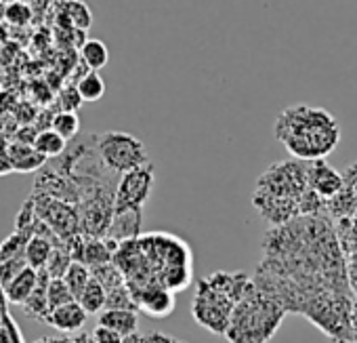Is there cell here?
<instances>
[{
    "label": "cell",
    "instance_id": "ba28073f",
    "mask_svg": "<svg viewBox=\"0 0 357 343\" xmlns=\"http://www.w3.org/2000/svg\"><path fill=\"white\" fill-rule=\"evenodd\" d=\"M307 188L319 198L330 200L344 188V177L324 158L307 162Z\"/></svg>",
    "mask_w": 357,
    "mask_h": 343
},
{
    "label": "cell",
    "instance_id": "5bb4252c",
    "mask_svg": "<svg viewBox=\"0 0 357 343\" xmlns=\"http://www.w3.org/2000/svg\"><path fill=\"white\" fill-rule=\"evenodd\" d=\"M99 324L116 330L120 337H128V335L137 333V326H139L137 309H124V307L103 309L99 314Z\"/></svg>",
    "mask_w": 357,
    "mask_h": 343
},
{
    "label": "cell",
    "instance_id": "4dcf8cb0",
    "mask_svg": "<svg viewBox=\"0 0 357 343\" xmlns=\"http://www.w3.org/2000/svg\"><path fill=\"white\" fill-rule=\"evenodd\" d=\"M93 341H95V343H122V337H120L116 330L97 324V328H95V333H93Z\"/></svg>",
    "mask_w": 357,
    "mask_h": 343
},
{
    "label": "cell",
    "instance_id": "5b68a950",
    "mask_svg": "<svg viewBox=\"0 0 357 343\" xmlns=\"http://www.w3.org/2000/svg\"><path fill=\"white\" fill-rule=\"evenodd\" d=\"M234 305L236 303L227 295H223L221 291L211 286L208 280L204 278V280L198 282L192 314H194V318H196V322L200 326L208 328L215 335H225V330L229 326Z\"/></svg>",
    "mask_w": 357,
    "mask_h": 343
},
{
    "label": "cell",
    "instance_id": "836d02e7",
    "mask_svg": "<svg viewBox=\"0 0 357 343\" xmlns=\"http://www.w3.org/2000/svg\"><path fill=\"white\" fill-rule=\"evenodd\" d=\"M11 3H17V0H0V5H5V7L11 5Z\"/></svg>",
    "mask_w": 357,
    "mask_h": 343
},
{
    "label": "cell",
    "instance_id": "d6986e66",
    "mask_svg": "<svg viewBox=\"0 0 357 343\" xmlns=\"http://www.w3.org/2000/svg\"><path fill=\"white\" fill-rule=\"evenodd\" d=\"M32 145H34V149H36L40 156H45V158L49 160V158L61 156V154L66 152V147H68V141H66L61 135H57L53 129H45V131H40V133L34 135Z\"/></svg>",
    "mask_w": 357,
    "mask_h": 343
},
{
    "label": "cell",
    "instance_id": "8992f818",
    "mask_svg": "<svg viewBox=\"0 0 357 343\" xmlns=\"http://www.w3.org/2000/svg\"><path fill=\"white\" fill-rule=\"evenodd\" d=\"M153 164L145 162L137 168H130L120 175L114 192V213L122 211H143L145 203L153 190Z\"/></svg>",
    "mask_w": 357,
    "mask_h": 343
},
{
    "label": "cell",
    "instance_id": "6da1fadb",
    "mask_svg": "<svg viewBox=\"0 0 357 343\" xmlns=\"http://www.w3.org/2000/svg\"><path fill=\"white\" fill-rule=\"evenodd\" d=\"M275 137L296 160L309 162L334 152L340 131L330 112L311 105H292L278 116Z\"/></svg>",
    "mask_w": 357,
    "mask_h": 343
},
{
    "label": "cell",
    "instance_id": "f1b7e54d",
    "mask_svg": "<svg viewBox=\"0 0 357 343\" xmlns=\"http://www.w3.org/2000/svg\"><path fill=\"white\" fill-rule=\"evenodd\" d=\"M26 265H28L26 257H13V259H7V261H0V286L5 289Z\"/></svg>",
    "mask_w": 357,
    "mask_h": 343
},
{
    "label": "cell",
    "instance_id": "e0dca14e",
    "mask_svg": "<svg viewBox=\"0 0 357 343\" xmlns=\"http://www.w3.org/2000/svg\"><path fill=\"white\" fill-rule=\"evenodd\" d=\"M49 276L45 270H38V282H36V289L32 291V295L26 299V303L22 305L24 307V314L28 318H36V320H43L47 318L49 314V305H47V284H49Z\"/></svg>",
    "mask_w": 357,
    "mask_h": 343
},
{
    "label": "cell",
    "instance_id": "44dd1931",
    "mask_svg": "<svg viewBox=\"0 0 357 343\" xmlns=\"http://www.w3.org/2000/svg\"><path fill=\"white\" fill-rule=\"evenodd\" d=\"M76 301L82 305V309H84L89 316H91V314H101L103 307H105V289L101 286L99 280H95V278L91 276L89 284L84 286V291L78 295Z\"/></svg>",
    "mask_w": 357,
    "mask_h": 343
},
{
    "label": "cell",
    "instance_id": "2e32d148",
    "mask_svg": "<svg viewBox=\"0 0 357 343\" xmlns=\"http://www.w3.org/2000/svg\"><path fill=\"white\" fill-rule=\"evenodd\" d=\"M55 7L59 9V15H63L68 20L70 28L84 32L93 26V13H91L89 5L82 3V0H57Z\"/></svg>",
    "mask_w": 357,
    "mask_h": 343
},
{
    "label": "cell",
    "instance_id": "f546056e",
    "mask_svg": "<svg viewBox=\"0 0 357 343\" xmlns=\"http://www.w3.org/2000/svg\"><path fill=\"white\" fill-rule=\"evenodd\" d=\"M82 103H84V101H82V97L78 95L76 87H66V89L61 91V95H59V105H61L63 112H76Z\"/></svg>",
    "mask_w": 357,
    "mask_h": 343
},
{
    "label": "cell",
    "instance_id": "83f0119b",
    "mask_svg": "<svg viewBox=\"0 0 357 343\" xmlns=\"http://www.w3.org/2000/svg\"><path fill=\"white\" fill-rule=\"evenodd\" d=\"M72 263V257L66 249H53L51 251V257L45 265V272L49 278H61L68 270V265Z\"/></svg>",
    "mask_w": 357,
    "mask_h": 343
},
{
    "label": "cell",
    "instance_id": "7a4b0ae2",
    "mask_svg": "<svg viewBox=\"0 0 357 343\" xmlns=\"http://www.w3.org/2000/svg\"><path fill=\"white\" fill-rule=\"evenodd\" d=\"M286 309L257 286L234 305L225 337L231 343H267L282 324Z\"/></svg>",
    "mask_w": 357,
    "mask_h": 343
},
{
    "label": "cell",
    "instance_id": "30bf717a",
    "mask_svg": "<svg viewBox=\"0 0 357 343\" xmlns=\"http://www.w3.org/2000/svg\"><path fill=\"white\" fill-rule=\"evenodd\" d=\"M89 314L82 309V305L78 301H70L66 305H59L55 309H51L45 318V322L61 333H76L86 324Z\"/></svg>",
    "mask_w": 357,
    "mask_h": 343
},
{
    "label": "cell",
    "instance_id": "277c9868",
    "mask_svg": "<svg viewBox=\"0 0 357 343\" xmlns=\"http://www.w3.org/2000/svg\"><path fill=\"white\" fill-rule=\"evenodd\" d=\"M307 190V162L284 160L271 164L257 182L259 194L298 203L301 194Z\"/></svg>",
    "mask_w": 357,
    "mask_h": 343
},
{
    "label": "cell",
    "instance_id": "3957f363",
    "mask_svg": "<svg viewBox=\"0 0 357 343\" xmlns=\"http://www.w3.org/2000/svg\"><path fill=\"white\" fill-rule=\"evenodd\" d=\"M95 147L103 166L118 175L149 162L143 141L124 131H107L97 135Z\"/></svg>",
    "mask_w": 357,
    "mask_h": 343
},
{
    "label": "cell",
    "instance_id": "d4e9b609",
    "mask_svg": "<svg viewBox=\"0 0 357 343\" xmlns=\"http://www.w3.org/2000/svg\"><path fill=\"white\" fill-rule=\"evenodd\" d=\"M70 301H76V299L70 293L68 284L63 282V278H51L49 284H47V305H49V312L59 307V305H66Z\"/></svg>",
    "mask_w": 357,
    "mask_h": 343
},
{
    "label": "cell",
    "instance_id": "e575fe53",
    "mask_svg": "<svg viewBox=\"0 0 357 343\" xmlns=\"http://www.w3.org/2000/svg\"><path fill=\"white\" fill-rule=\"evenodd\" d=\"M24 3H36V0H24Z\"/></svg>",
    "mask_w": 357,
    "mask_h": 343
},
{
    "label": "cell",
    "instance_id": "4316f807",
    "mask_svg": "<svg viewBox=\"0 0 357 343\" xmlns=\"http://www.w3.org/2000/svg\"><path fill=\"white\" fill-rule=\"evenodd\" d=\"M5 20L13 26H28L34 20V9L30 7V3L17 0V3L5 7Z\"/></svg>",
    "mask_w": 357,
    "mask_h": 343
},
{
    "label": "cell",
    "instance_id": "4fadbf2b",
    "mask_svg": "<svg viewBox=\"0 0 357 343\" xmlns=\"http://www.w3.org/2000/svg\"><path fill=\"white\" fill-rule=\"evenodd\" d=\"M141 213L143 211H122V213H114L105 236L112 238V240H116V242H124V240L137 238L139 228H141Z\"/></svg>",
    "mask_w": 357,
    "mask_h": 343
},
{
    "label": "cell",
    "instance_id": "1f68e13d",
    "mask_svg": "<svg viewBox=\"0 0 357 343\" xmlns=\"http://www.w3.org/2000/svg\"><path fill=\"white\" fill-rule=\"evenodd\" d=\"M141 343H174V339L164 333H149V335L141 337Z\"/></svg>",
    "mask_w": 357,
    "mask_h": 343
},
{
    "label": "cell",
    "instance_id": "52a82bcc",
    "mask_svg": "<svg viewBox=\"0 0 357 343\" xmlns=\"http://www.w3.org/2000/svg\"><path fill=\"white\" fill-rule=\"evenodd\" d=\"M30 200L34 205L36 217L51 228V232L63 242V247H66V240L80 234V217H78L76 205L47 196V194H36V192L30 196Z\"/></svg>",
    "mask_w": 357,
    "mask_h": 343
},
{
    "label": "cell",
    "instance_id": "603a6c76",
    "mask_svg": "<svg viewBox=\"0 0 357 343\" xmlns=\"http://www.w3.org/2000/svg\"><path fill=\"white\" fill-rule=\"evenodd\" d=\"M61 278H63V282L68 284L70 293L74 295V299H78V295L84 291V286H86L89 280H91V270H89L84 263H80V261H72Z\"/></svg>",
    "mask_w": 357,
    "mask_h": 343
},
{
    "label": "cell",
    "instance_id": "8fae6325",
    "mask_svg": "<svg viewBox=\"0 0 357 343\" xmlns=\"http://www.w3.org/2000/svg\"><path fill=\"white\" fill-rule=\"evenodd\" d=\"M118 245L120 242H116V240H112L107 236L105 238H84L82 249H80L76 261L84 263L89 270L99 268V265H105V263H112Z\"/></svg>",
    "mask_w": 357,
    "mask_h": 343
},
{
    "label": "cell",
    "instance_id": "ac0fdd59",
    "mask_svg": "<svg viewBox=\"0 0 357 343\" xmlns=\"http://www.w3.org/2000/svg\"><path fill=\"white\" fill-rule=\"evenodd\" d=\"M80 57L82 61L86 64L89 70L97 72V70H103L107 64H109V49L103 41H97V38H89L80 45Z\"/></svg>",
    "mask_w": 357,
    "mask_h": 343
},
{
    "label": "cell",
    "instance_id": "7402d4cb",
    "mask_svg": "<svg viewBox=\"0 0 357 343\" xmlns=\"http://www.w3.org/2000/svg\"><path fill=\"white\" fill-rule=\"evenodd\" d=\"M76 91L82 97V101H99L105 95V80L97 72H86L76 82Z\"/></svg>",
    "mask_w": 357,
    "mask_h": 343
},
{
    "label": "cell",
    "instance_id": "d590c367",
    "mask_svg": "<svg viewBox=\"0 0 357 343\" xmlns=\"http://www.w3.org/2000/svg\"><path fill=\"white\" fill-rule=\"evenodd\" d=\"M174 343H185V341H174Z\"/></svg>",
    "mask_w": 357,
    "mask_h": 343
},
{
    "label": "cell",
    "instance_id": "484cf974",
    "mask_svg": "<svg viewBox=\"0 0 357 343\" xmlns=\"http://www.w3.org/2000/svg\"><path fill=\"white\" fill-rule=\"evenodd\" d=\"M28 240H30V234L15 230L3 245H0V261H7L13 257H26L24 251H26Z\"/></svg>",
    "mask_w": 357,
    "mask_h": 343
},
{
    "label": "cell",
    "instance_id": "d6a6232c",
    "mask_svg": "<svg viewBox=\"0 0 357 343\" xmlns=\"http://www.w3.org/2000/svg\"><path fill=\"white\" fill-rule=\"evenodd\" d=\"M122 343H141V337L137 333H132L128 337H122Z\"/></svg>",
    "mask_w": 357,
    "mask_h": 343
},
{
    "label": "cell",
    "instance_id": "9c48e42d",
    "mask_svg": "<svg viewBox=\"0 0 357 343\" xmlns=\"http://www.w3.org/2000/svg\"><path fill=\"white\" fill-rule=\"evenodd\" d=\"M137 309H143L151 318H164L174 309V295L160 282L143 284L135 291H130Z\"/></svg>",
    "mask_w": 357,
    "mask_h": 343
},
{
    "label": "cell",
    "instance_id": "7c38bea8",
    "mask_svg": "<svg viewBox=\"0 0 357 343\" xmlns=\"http://www.w3.org/2000/svg\"><path fill=\"white\" fill-rule=\"evenodd\" d=\"M7 158L13 170H20V173H34V170H40L47 164V158L40 156L32 143H13L7 149Z\"/></svg>",
    "mask_w": 357,
    "mask_h": 343
},
{
    "label": "cell",
    "instance_id": "ffe728a7",
    "mask_svg": "<svg viewBox=\"0 0 357 343\" xmlns=\"http://www.w3.org/2000/svg\"><path fill=\"white\" fill-rule=\"evenodd\" d=\"M53 249H55V247H53L51 240H47V238H43V236H36V234L30 236V240H28V245H26V251H24L28 265L34 268L36 272H38V270H45V265H47V261H49Z\"/></svg>",
    "mask_w": 357,
    "mask_h": 343
},
{
    "label": "cell",
    "instance_id": "cb8c5ba5",
    "mask_svg": "<svg viewBox=\"0 0 357 343\" xmlns=\"http://www.w3.org/2000/svg\"><path fill=\"white\" fill-rule=\"evenodd\" d=\"M51 129L61 135L66 141H74L78 137V131H80V118L76 112H57L51 120Z\"/></svg>",
    "mask_w": 357,
    "mask_h": 343
},
{
    "label": "cell",
    "instance_id": "9a60e30c",
    "mask_svg": "<svg viewBox=\"0 0 357 343\" xmlns=\"http://www.w3.org/2000/svg\"><path fill=\"white\" fill-rule=\"evenodd\" d=\"M36 282H38V272L30 265H26L3 291H5V297L7 301L15 303V305H24L26 299L32 295V291L36 289Z\"/></svg>",
    "mask_w": 357,
    "mask_h": 343
}]
</instances>
